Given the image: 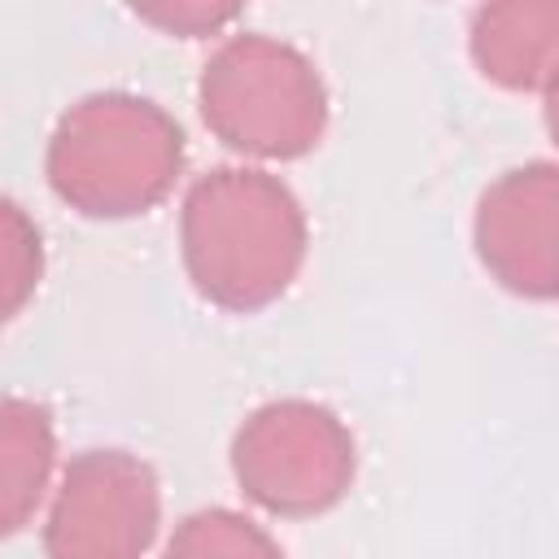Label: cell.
I'll return each mask as SVG.
<instances>
[{"mask_svg": "<svg viewBox=\"0 0 559 559\" xmlns=\"http://www.w3.org/2000/svg\"><path fill=\"white\" fill-rule=\"evenodd\" d=\"M179 249L205 301L249 314L280 301L297 280L306 262V214L275 175L218 166L183 197Z\"/></svg>", "mask_w": 559, "mask_h": 559, "instance_id": "1", "label": "cell"}, {"mask_svg": "<svg viewBox=\"0 0 559 559\" xmlns=\"http://www.w3.org/2000/svg\"><path fill=\"white\" fill-rule=\"evenodd\" d=\"M44 170L83 218H131L170 197L183 170V131L144 96L96 92L57 118Z\"/></svg>", "mask_w": 559, "mask_h": 559, "instance_id": "2", "label": "cell"}, {"mask_svg": "<svg viewBox=\"0 0 559 559\" xmlns=\"http://www.w3.org/2000/svg\"><path fill=\"white\" fill-rule=\"evenodd\" d=\"M205 127L236 153L293 162L328 127V87L310 57L271 35L227 39L197 83Z\"/></svg>", "mask_w": 559, "mask_h": 559, "instance_id": "3", "label": "cell"}, {"mask_svg": "<svg viewBox=\"0 0 559 559\" xmlns=\"http://www.w3.org/2000/svg\"><path fill=\"white\" fill-rule=\"evenodd\" d=\"M358 472V450L336 411L284 397L258 406L231 437V476L271 515L306 520L332 511Z\"/></svg>", "mask_w": 559, "mask_h": 559, "instance_id": "4", "label": "cell"}, {"mask_svg": "<svg viewBox=\"0 0 559 559\" xmlns=\"http://www.w3.org/2000/svg\"><path fill=\"white\" fill-rule=\"evenodd\" d=\"M162 524L157 476L127 450H83L70 459L44 524L52 559H131Z\"/></svg>", "mask_w": 559, "mask_h": 559, "instance_id": "5", "label": "cell"}, {"mask_svg": "<svg viewBox=\"0 0 559 559\" xmlns=\"http://www.w3.org/2000/svg\"><path fill=\"white\" fill-rule=\"evenodd\" d=\"M480 266L515 297H559V166L528 162L502 170L472 223Z\"/></svg>", "mask_w": 559, "mask_h": 559, "instance_id": "6", "label": "cell"}, {"mask_svg": "<svg viewBox=\"0 0 559 559\" xmlns=\"http://www.w3.org/2000/svg\"><path fill=\"white\" fill-rule=\"evenodd\" d=\"M467 48L476 70L507 92H546L559 79V0H485Z\"/></svg>", "mask_w": 559, "mask_h": 559, "instance_id": "7", "label": "cell"}, {"mask_svg": "<svg viewBox=\"0 0 559 559\" xmlns=\"http://www.w3.org/2000/svg\"><path fill=\"white\" fill-rule=\"evenodd\" d=\"M52 472V419L39 402L4 397V428H0V533H17Z\"/></svg>", "mask_w": 559, "mask_h": 559, "instance_id": "8", "label": "cell"}, {"mask_svg": "<svg viewBox=\"0 0 559 559\" xmlns=\"http://www.w3.org/2000/svg\"><path fill=\"white\" fill-rule=\"evenodd\" d=\"M166 550L170 555H280V542L266 537L253 520L214 507V511L188 515Z\"/></svg>", "mask_w": 559, "mask_h": 559, "instance_id": "9", "label": "cell"}, {"mask_svg": "<svg viewBox=\"0 0 559 559\" xmlns=\"http://www.w3.org/2000/svg\"><path fill=\"white\" fill-rule=\"evenodd\" d=\"M140 22H148L162 35L175 39H205L231 26L245 9V0H127Z\"/></svg>", "mask_w": 559, "mask_h": 559, "instance_id": "10", "label": "cell"}, {"mask_svg": "<svg viewBox=\"0 0 559 559\" xmlns=\"http://www.w3.org/2000/svg\"><path fill=\"white\" fill-rule=\"evenodd\" d=\"M9 314H17L22 297L31 293V284L39 280V236L26 227L22 210L9 201Z\"/></svg>", "mask_w": 559, "mask_h": 559, "instance_id": "11", "label": "cell"}, {"mask_svg": "<svg viewBox=\"0 0 559 559\" xmlns=\"http://www.w3.org/2000/svg\"><path fill=\"white\" fill-rule=\"evenodd\" d=\"M542 114H546V131H550V140L559 144V79L546 87V105H542Z\"/></svg>", "mask_w": 559, "mask_h": 559, "instance_id": "12", "label": "cell"}]
</instances>
